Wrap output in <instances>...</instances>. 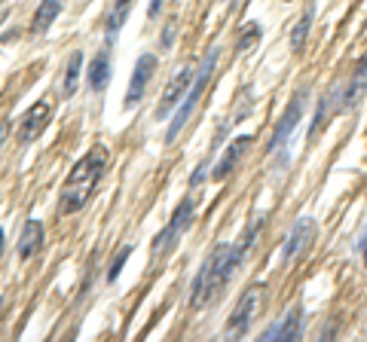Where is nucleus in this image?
Masks as SVG:
<instances>
[{"mask_svg":"<svg viewBox=\"0 0 367 342\" xmlns=\"http://www.w3.org/2000/svg\"><path fill=\"white\" fill-rule=\"evenodd\" d=\"M245 254H248V247H245V242L239 238V242H233V245H218L205 256L202 269L196 272L193 284H190V309H193V312L209 309L211 302H218L224 297L229 282H233L236 272L242 266Z\"/></svg>","mask_w":367,"mask_h":342,"instance_id":"obj_1","label":"nucleus"},{"mask_svg":"<svg viewBox=\"0 0 367 342\" xmlns=\"http://www.w3.org/2000/svg\"><path fill=\"white\" fill-rule=\"evenodd\" d=\"M104 171H107V150L104 147H95L67 174L65 186H61V196H58V214L65 217V214L80 211L92 199V193L98 190V184L104 181Z\"/></svg>","mask_w":367,"mask_h":342,"instance_id":"obj_2","label":"nucleus"},{"mask_svg":"<svg viewBox=\"0 0 367 342\" xmlns=\"http://www.w3.org/2000/svg\"><path fill=\"white\" fill-rule=\"evenodd\" d=\"M218 58H220V49H218V46H211V49L202 56V61H199V67H196V80H193V86H190L187 98H184L181 104H178V111H174L172 122H168V129H165V144H174V138H178L181 131H184L187 120L193 116V111L199 107V101H202L205 89H209V80H211L214 67H218Z\"/></svg>","mask_w":367,"mask_h":342,"instance_id":"obj_3","label":"nucleus"},{"mask_svg":"<svg viewBox=\"0 0 367 342\" xmlns=\"http://www.w3.org/2000/svg\"><path fill=\"white\" fill-rule=\"evenodd\" d=\"M193 214H196V199L193 196H184L178 202V208H174V214L168 217L165 229L156 232V238H153L150 251L153 254H172L174 247H178V242L184 238V232L193 227Z\"/></svg>","mask_w":367,"mask_h":342,"instance_id":"obj_4","label":"nucleus"},{"mask_svg":"<svg viewBox=\"0 0 367 342\" xmlns=\"http://www.w3.org/2000/svg\"><path fill=\"white\" fill-rule=\"evenodd\" d=\"M260 291H263L260 284H251L248 291L239 297V302H236L233 315H229V321H227V327H224L229 336H245V333L251 330V321H254L257 306H260Z\"/></svg>","mask_w":367,"mask_h":342,"instance_id":"obj_5","label":"nucleus"},{"mask_svg":"<svg viewBox=\"0 0 367 342\" xmlns=\"http://www.w3.org/2000/svg\"><path fill=\"white\" fill-rule=\"evenodd\" d=\"M300 120H303V92H297V95L291 98V104L285 107V113H282V120L275 122L272 138H270V144H266V153L285 150L288 141H291V135H294V129L300 126Z\"/></svg>","mask_w":367,"mask_h":342,"instance_id":"obj_6","label":"nucleus"},{"mask_svg":"<svg viewBox=\"0 0 367 342\" xmlns=\"http://www.w3.org/2000/svg\"><path fill=\"white\" fill-rule=\"evenodd\" d=\"M156 56L153 52H144L141 58L135 61V71L132 76H129V89H126V98H122V107H135V104H141V98H144V92H147V86L153 80V74H156Z\"/></svg>","mask_w":367,"mask_h":342,"instance_id":"obj_7","label":"nucleus"},{"mask_svg":"<svg viewBox=\"0 0 367 342\" xmlns=\"http://www.w3.org/2000/svg\"><path fill=\"white\" fill-rule=\"evenodd\" d=\"M196 80V71L193 67H181L178 74L168 80L165 86V92H163V98H159V104H156V120H165L172 111H178V104L184 98H187V92H190V86H193Z\"/></svg>","mask_w":367,"mask_h":342,"instance_id":"obj_8","label":"nucleus"},{"mask_svg":"<svg viewBox=\"0 0 367 342\" xmlns=\"http://www.w3.org/2000/svg\"><path fill=\"white\" fill-rule=\"evenodd\" d=\"M49 116H52L49 101H37V104H31L28 113L22 116V122H19V144H34L37 138L43 135V129L49 126Z\"/></svg>","mask_w":367,"mask_h":342,"instance_id":"obj_9","label":"nucleus"},{"mask_svg":"<svg viewBox=\"0 0 367 342\" xmlns=\"http://www.w3.org/2000/svg\"><path fill=\"white\" fill-rule=\"evenodd\" d=\"M254 144V138L251 135H239V138H233V141L227 144V150H224V156L218 159V165H214V171H211V181H227L229 177V171H233L236 165L242 162V156L248 153V147Z\"/></svg>","mask_w":367,"mask_h":342,"instance_id":"obj_10","label":"nucleus"},{"mask_svg":"<svg viewBox=\"0 0 367 342\" xmlns=\"http://www.w3.org/2000/svg\"><path fill=\"white\" fill-rule=\"evenodd\" d=\"M303 336V309L297 306V309H291V312L282 318V321H275L270 324V327L263 330V342H272V339H282V342H294V339H300Z\"/></svg>","mask_w":367,"mask_h":342,"instance_id":"obj_11","label":"nucleus"},{"mask_svg":"<svg viewBox=\"0 0 367 342\" xmlns=\"http://www.w3.org/2000/svg\"><path fill=\"white\" fill-rule=\"evenodd\" d=\"M364 89H367V52L355 61V67H352V80L346 83V89L340 92V113L343 111H352V107L361 101Z\"/></svg>","mask_w":367,"mask_h":342,"instance_id":"obj_12","label":"nucleus"},{"mask_svg":"<svg viewBox=\"0 0 367 342\" xmlns=\"http://www.w3.org/2000/svg\"><path fill=\"white\" fill-rule=\"evenodd\" d=\"M111 65H113L111 46H104V49H98L95 56H92L89 67H86V86H89V92H104L107 89V83H111Z\"/></svg>","mask_w":367,"mask_h":342,"instance_id":"obj_13","label":"nucleus"},{"mask_svg":"<svg viewBox=\"0 0 367 342\" xmlns=\"http://www.w3.org/2000/svg\"><path fill=\"white\" fill-rule=\"evenodd\" d=\"M312 236H316V223H312L309 217H300V220L294 223V229H291L288 242L282 245V263H291V260H294V256L312 242Z\"/></svg>","mask_w":367,"mask_h":342,"instance_id":"obj_14","label":"nucleus"},{"mask_svg":"<svg viewBox=\"0 0 367 342\" xmlns=\"http://www.w3.org/2000/svg\"><path fill=\"white\" fill-rule=\"evenodd\" d=\"M43 245V223L40 220H28L22 227V236H19V245H15V254L19 260H31Z\"/></svg>","mask_w":367,"mask_h":342,"instance_id":"obj_15","label":"nucleus"},{"mask_svg":"<svg viewBox=\"0 0 367 342\" xmlns=\"http://www.w3.org/2000/svg\"><path fill=\"white\" fill-rule=\"evenodd\" d=\"M132 3L135 0H117V3L111 6V13H107V19H104V46H113L117 34L122 31V25H126L129 13H132Z\"/></svg>","mask_w":367,"mask_h":342,"instance_id":"obj_16","label":"nucleus"},{"mask_svg":"<svg viewBox=\"0 0 367 342\" xmlns=\"http://www.w3.org/2000/svg\"><path fill=\"white\" fill-rule=\"evenodd\" d=\"M61 10H65V0H40V6L34 13V22H31V34L43 37L52 28V22L61 15Z\"/></svg>","mask_w":367,"mask_h":342,"instance_id":"obj_17","label":"nucleus"},{"mask_svg":"<svg viewBox=\"0 0 367 342\" xmlns=\"http://www.w3.org/2000/svg\"><path fill=\"white\" fill-rule=\"evenodd\" d=\"M312 19H316V6H306L300 13V19H297L294 31H291V49H294V56H303L306 49V40H309V31H312Z\"/></svg>","mask_w":367,"mask_h":342,"instance_id":"obj_18","label":"nucleus"},{"mask_svg":"<svg viewBox=\"0 0 367 342\" xmlns=\"http://www.w3.org/2000/svg\"><path fill=\"white\" fill-rule=\"evenodd\" d=\"M80 71H83V52L76 49V52H71V58H67L65 80H61V98H71L74 92H76V83H80Z\"/></svg>","mask_w":367,"mask_h":342,"instance_id":"obj_19","label":"nucleus"},{"mask_svg":"<svg viewBox=\"0 0 367 342\" xmlns=\"http://www.w3.org/2000/svg\"><path fill=\"white\" fill-rule=\"evenodd\" d=\"M260 37H263V28H260L257 22H254V25H248V28H242L239 31V40H236V49H239V52L254 49V46L260 43Z\"/></svg>","mask_w":367,"mask_h":342,"instance_id":"obj_20","label":"nucleus"},{"mask_svg":"<svg viewBox=\"0 0 367 342\" xmlns=\"http://www.w3.org/2000/svg\"><path fill=\"white\" fill-rule=\"evenodd\" d=\"M129 256H132V245H122L120 251H117V256L111 260V266H107V275H104L107 284H113V282H117V278L122 275V266H126Z\"/></svg>","mask_w":367,"mask_h":342,"instance_id":"obj_21","label":"nucleus"},{"mask_svg":"<svg viewBox=\"0 0 367 342\" xmlns=\"http://www.w3.org/2000/svg\"><path fill=\"white\" fill-rule=\"evenodd\" d=\"M327 107H331V98L325 95V98L318 101V107H316V116H312V129H309V135H306V141H312V138H316L318 131H321V126L327 122Z\"/></svg>","mask_w":367,"mask_h":342,"instance_id":"obj_22","label":"nucleus"},{"mask_svg":"<svg viewBox=\"0 0 367 342\" xmlns=\"http://www.w3.org/2000/svg\"><path fill=\"white\" fill-rule=\"evenodd\" d=\"M174 34H178V15H168L163 25V37H159V49H172Z\"/></svg>","mask_w":367,"mask_h":342,"instance_id":"obj_23","label":"nucleus"},{"mask_svg":"<svg viewBox=\"0 0 367 342\" xmlns=\"http://www.w3.org/2000/svg\"><path fill=\"white\" fill-rule=\"evenodd\" d=\"M209 159H211V156H205V159H202V165H199V168L193 171V177H190V186H199V184L205 181V171H209Z\"/></svg>","mask_w":367,"mask_h":342,"instance_id":"obj_24","label":"nucleus"},{"mask_svg":"<svg viewBox=\"0 0 367 342\" xmlns=\"http://www.w3.org/2000/svg\"><path fill=\"white\" fill-rule=\"evenodd\" d=\"M355 251L361 254V260L367 263V227L361 229V236H358V242H355Z\"/></svg>","mask_w":367,"mask_h":342,"instance_id":"obj_25","label":"nucleus"},{"mask_svg":"<svg viewBox=\"0 0 367 342\" xmlns=\"http://www.w3.org/2000/svg\"><path fill=\"white\" fill-rule=\"evenodd\" d=\"M163 3H165V0H150V6H147V19H156L159 10H163Z\"/></svg>","mask_w":367,"mask_h":342,"instance_id":"obj_26","label":"nucleus"},{"mask_svg":"<svg viewBox=\"0 0 367 342\" xmlns=\"http://www.w3.org/2000/svg\"><path fill=\"white\" fill-rule=\"evenodd\" d=\"M6 135H10V126H6V122H0V147H3V141H6Z\"/></svg>","mask_w":367,"mask_h":342,"instance_id":"obj_27","label":"nucleus"},{"mask_svg":"<svg viewBox=\"0 0 367 342\" xmlns=\"http://www.w3.org/2000/svg\"><path fill=\"white\" fill-rule=\"evenodd\" d=\"M3 247H6V232L0 229V256H3Z\"/></svg>","mask_w":367,"mask_h":342,"instance_id":"obj_28","label":"nucleus"},{"mask_svg":"<svg viewBox=\"0 0 367 342\" xmlns=\"http://www.w3.org/2000/svg\"><path fill=\"white\" fill-rule=\"evenodd\" d=\"M0 309H3V297H0Z\"/></svg>","mask_w":367,"mask_h":342,"instance_id":"obj_29","label":"nucleus"},{"mask_svg":"<svg viewBox=\"0 0 367 342\" xmlns=\"http://www.w3.org/2000/svg\"><path fill=\"white\" fill-rule=\"evenodd\" d=\"M224 3H236V0H224Z\"/></svg>","mask_w":367,"mask_h":342,"instance_id":"obj_30","label":"nucleus"},{"mask_svg":"<svg viewBox=\"0 0 367 342\" xmlns=\"http://www.w3.org/2000/svg\"><path fill=\"white\" fill-rule=\"evenodd\" d=\"M288 3H291V0H288Z\"/></svg>","mask_w":367,"mask_h":342,"instance_id":"obj_31","label":"nucleus"}]
</instances>
